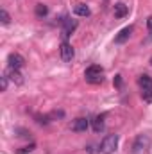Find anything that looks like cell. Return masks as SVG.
<instances>
[{
    "instance_id": "obj_4",
    "label": "cell",
    "mask_w": 152,
    "mask_h": 154,
    "mask_svg": "<svg viewBox=\"0 0 152 154\" xmlns=\"http://www.w3.org/2000/svg\"><path fill=\"white\" fill-rule=\"evenodd\" d=\"M116 147H118V134H108L100 143V151L104 154H113Z\"/></svg>"
},
{
    "instance_id": "obj_20",
    "label": "cell",
    "mask_w": 152,
    "mask_h": 154,
    "mask_svg": "<svg viewBox=\"0 0 152 154\" xmlns=\"http://www.w3.org/2000/svg\"><path fill=\"white\" fill-rule=\"evenodd\" d=\"M147 27H149V31L152 32V16H149V18H147Z\"/></svg>"
},
{
    "instance_id": "obj_18",
    "label": "cell",
    "mask_w": 152,
    "mask_h": 154,
    "mask_svg": "<svg viewBox=\"0 0 152 154\" xmlns=\"http://www.w3.org/2000/svg\"><path fill=\"white\" fill-rule=\"evenodd\" d=\"M114 86H116V88H120V86H122V75H114Z\"/></svg>"
},
{
    "instance_id": "obj_15",
    "label": "cell",
    "mask_w": 152,
    "mask_h": 154,
    "mask_svg": "<svg viewBox=\"0 0 152 154\" xmlns=\"http://www.w3.org/2000/svg\"><path fill=\"white\" fill-rule=\"evenodd\" d=\"M0 22H2V25H9V22H11V16H9V13L5 9L0 11Z\"/></svg>"
},
{
    "instance_id": "obj_21",
    "label": "cell",
    "mask_w": 152,
    "mask_h": 154,
    "mask_svg": "<svg viewBox=\"0 0 152 154\" xmlns=\"http://www.w3.org/2000/svg\"><path fill=\"white\" fill-rule=\"evenodd\" d=\"M150 65H152V59H150Z\"/></svg>"
},
{
    "instance_id": "obj_7",
    "label": "cell",
    "mask_w": 152,
    "mask_h": 154,
    "mask_svg": "<svg viewBox=\"0 0 152 154\" xmlns=\"http://www.w3.org/2000/svg\"><path fill=\"white\" fill-rule=\"evenodd\" d=\"M5 75L9 77V81H13L14 84H22V82H23V75H22L16 68H13V66H7Z\"/></svg>"
},
{
    "instance_id": "obj_12",
    "label": "cell",
    "mask_w": 152,
    "mask_h": 154,
    "mask_svg": "<svg viewBox=\"0 0 152 154\" xmlns=\"http://www.w3.org/2000/svg\"><path fill=\"white\" fill-rule=\"evenodd\" d=\"M74 13H75L77 16H90V14H91L90 7H88L86 4H75V5H74Z\"/></svg>"
},
{
    "instance_id": "obj_11",
    "label": "cell",
    "mask_w": 152,
    "mask_h": 154,
    "mask_svg": "<svg viewBox=\"0 0 152 154\" xmlns=\"http://www.w3.org/2000/svg\"><path fill=\"white\" fill-rule=\"evenodd\" d=\"M131 32H132V27H131V25L125 27V29H122V31L118 32V36L114 38V41H116V43H125L127 39L131 38Z\"/></svg>"
},
{
    "instance_id": "obj_13",
    "label": "cell",
    "mask_w": 152,
    "mask_h": 154,
    "mask_svg": "<svg viewBox=\"0 0 152 154\" xmlns=\"http://www.w3.org/2000/svg\"><path fill=\"white\" fill-rule=\"evenodd\" d=\"M102 129H104V115L95 116V118H93V131H95V133H100Z\"/></svg>"
},
{
    "instance_id": "obj_8",
    "label": "cell",
    "mask_w": 152,
    "mask_h": 154,
    "mask_svg": "<svg viewBox=\"0 0 152 154\" xmlns=\"http://www.w3.org/2000/svg\"><path fill=\"white\" fill-rule=\"evenodd\" d=\"M88 125H90V120H86V118H75L74 124H72V131H75V133L86 131Z\"/></svg>"
},
{
    "instance_id": "obj_9",
    "label": "cell",
    "mask_w": 152,
    "mask_h": 154,
    "mask_svg": "<svg viewBox=\"0 0 152 154\" xmlns=\"http://www.w3.org/2000/svg\"><path fill=\"white\" fill-rule=\"evenodd\" d=\"M75 29H77V22L75 20H65V25H63V36L68 38Z\"/></svg>"
},
{
    "instance_id": "obj_3",
    "label": "cell",
    "mask_w": 152,
    "mask_h": 154,
    "mask_svg": "<svg viewBox=\"0 0 152 154\" xmlns=\"http://www.w3.org/2000/svg\"><path fill=\"white\" fill-rule=\"evenodd\" d=\"M150 149V138L147 134H138L134 143H132V152L134 154H147Z\"/></svg>"
},
{
    "instance_id": "obj_14",
    "label": "cell",
    "mask_w": 152,
    "mask_h": 154,
    "mask_svg": "<svg viewBox=\"0 0 152 154\" xmlns=\"http://www.w3.org/2000/svg\"><path fill=\"white\" fill-rule=\"evenodd\" d=\"M34 13H36V16H38V18H43V16H47V13H48V7H47L45 4H36V9H34Z\"/></svg>"
},
{
    "instance_id": "obj_19",
    "label": "cell",
    "mask_w": 152,
    "mask_h": 154,
    "mask_svg": "<svg viewBox=\"0 0 152 154\" xmlns=\"http://www.w3.org/2000/svg\"><path fill=\"white\" fill-rule=\"evenodd\" d=\"M39 124H48V116H38Z\"/></svg>"
},
{
    "instance_id": "obj_6",
    "label": "cell",
    "mask_w": 152,
    "mask_h": 154,
    "mask_svg": "<svg viewBox=\"0 0 152 154\" xmlns=\"http://www.w3.org/2000/svg\"><path fill=\"white\" fill-rule=\"evenodd\" d=\"M7 63H9V66H13V68L20 70V68L25 65V59H23L20 54H9V57H7Z\"/></svg>"
},
{
    "instance_id": "obj_16",
    "label": "cell",
    "mask_w": 152,
    "mask_h": 154,
    "mask_svg": "<svg viewBox=\"0 0 152 154\" xmlns=\"http://www.w3.org/2000/svg\"><path fill=\"white\" fill-rule=\"evenodd\" d=\"M34 149H36V145H34V143H29V145H25V147L18 149V152H16V154H29V152H32Z\"/></svg>"
},
{
    "instance_id": "obj_10",
    "label": "cell",
    "mask_w": 152,
    "mask_h": 154,
    "mask_svg": "<svg viewBox=\"0 0 152 154\" xmlns=\"http://www.w3.org/2000/svg\"><path fill=\"white\" fill-rule=\"evenodd\" d=\"M113 13H114V16H116V18H123V16L129 13V7H127L123 2H118V4H114Z\"/></svg>"
},
{
    "instance_id": "obj_2",
    "label": "cell",
    "mask_w": 152,
    "mask_h": 154,
    "mask_svg": "<svg viewBox=\"0 0 152 154\" xmlns=\"http://www.w3.org/2000/svg\"><path fill=\"white\" fill-rule=\"evenodd\" d=\"M138 84H140V88H141V97H143V100L152 102V77L147 75V74L140 75Z\"/></svg>"
},
{
    "instance_id": "obj_5",
    "label": "cell",
    "mask_w": 152,
    "mask_h": 154,
    "mask_svg": "<svg viewBox=\"0 0 152 154\" xmlns=\"http://www.w3.org/2000/svg\"><path fill=\"white\" fill-rule=\"evenodd\" d=\"M59 52H61V59L63 61H72L74 59V47L68 43V41H63L61 43V48H59Z\"/></svg>"
},
{
    "instance_id": "obj_17",
    "label": "cell",
    "mask_w": 152,
    "mask_h": 154,
    "mask_svg": "<svg viewBox=\"0 0 152 154\" xmlns=\"http://www.w3.org/2000/svg\"><path fill=\"white\" fill-rule=\"evenodd\" d=\"M7 84H9V77L4 74V75L0 77V88H2V91H5V90H7Z\"/></svg>"
},
{
    "instance_id": "obj_1",
    "label": "cell",
    "mask_w": 152,
    "mask_h": 154,
    "mask_svg": "<svg viewBox=\"0 0 152 154\" xmlns=\"http://www.w3.org/2000/svg\"><path fill=\"white\" fill-rule=\"evenodd\" d=\"M84 77H86V81L91 82V84H100V82L104 81V68H102L100 65H91V66L86 68Z\"/></svg>"
}]
</instances>
